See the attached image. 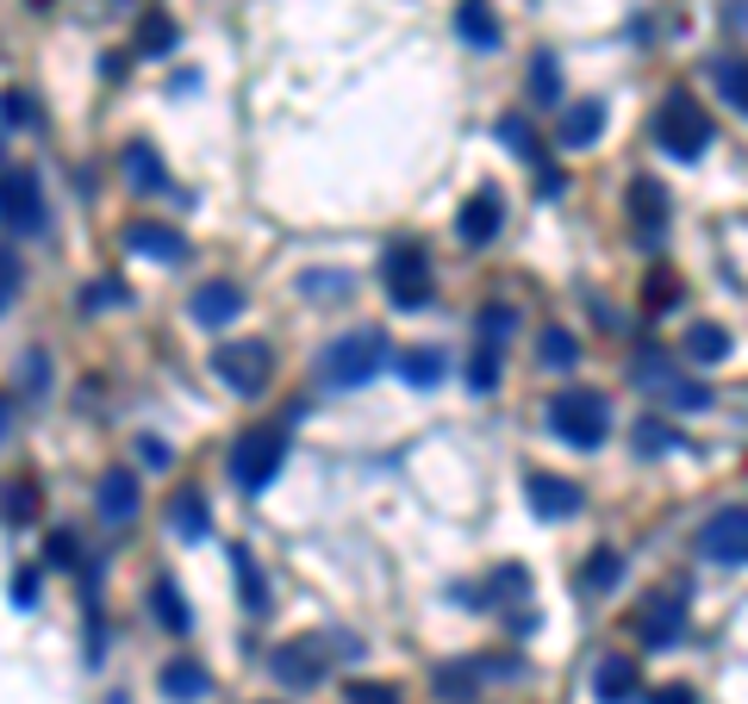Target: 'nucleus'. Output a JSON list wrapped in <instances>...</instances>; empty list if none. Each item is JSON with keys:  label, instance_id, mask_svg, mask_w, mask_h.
<instances>
[{"label": "nucleus", "instance_id": "f257e3e1", "mask_svg": "<svg viewBox=\"0 0 748 704\" xmlns=\"http://www.w3.org/2000/svg\"><path fill=\"white\" fill-rule=\"evenodd\" d=\"M387 368V331L381 324H362V331H344L319 356V381L325 387H368Z\"/></svg>", "mask_w": 748, "mask_h": 704}, {"label": "nucleus", "instance_id": "f03ea898", "mask_svg": "<svg viewBox=\"0 0 748 704\" xmlns=\"http://www.w3.org/2000/svg\"><path fill=\"white\" fill-rule=\"evenodd\" d=\"M549 431H556L561 443H574V449H599V443L612 437V405H605V393H593V387L556 393V400H549Z\"/></svg>", "mask_w": 748, "mask_h": 704}, {"label": "nucleus", "instance_id": "7ed1b4c3", "mask_svg": "<svg viewBox=\"0 0 748 704\" xmlns=\"http://www.w3.org/2000/svg\"><path fill=\"white\" fill-rule=\"evenodd\" d=\"M281 461H288V431H275V424H249L244 437L231 443V480L244 487V493H263L275 474H281Z\"/></svg>", "mask_w": 748, "mask_h": 704}, {"label": "nucleus", "instance_id": "20e7f679", "mask_svg": "<svg viewBox=\"0 0 748 704\" xmlns=\"http://www.w3.org/2000/svg\"><path fill=\"white\" fill-rule=\"evenodd\" d=\"M655 137H661V150H668L673 163H699V156L711 150L705 107H699L692 94H668L661 100V113H655Z\"/></svg>", "mask_w": 748, "mask_h": 704}, {"label": "nucleus", "instance_id": "39448f33", "mask_svg": "<svg viewBox=\"0 0 748 704\" xmlns=\"http://www.w3.org/2000/svg\"><path fill=\"white\" fill-rule=\"evenodd\" d=\"M381 281H387V300L400 312H424V293H431V256L424 244H393L381 256Z\"/></svg>", "mask_w": 748, "mask_h": 704}, {"label": "nucleus", "instance_id": "423d86ee", "mask_svg": "<svg viewBox=\"0 0 748 704\" xmlns=\"http://www.w3.org/2000/svg\"><path fill=\"white\" fill-rule=\"evenodd\" d=\"M212 375H219L231 393H263V387H269V375H275L269 343H256V337L219 343V349H212Z\"/></svg>", "mask_w": 748, "mask_h": 704}, {"label": "nucleus", "instance_id": "0eeeda50", "mask_svg": "<svg viewBox=\"0 0 748 704\" xmlns=\"http://www.w3.org/2000/svg\"><path fill=\"white\" fill-rule=\"evenodd\" d=\"M699 555L717 568H748V505H724L699 524Z\"/></svg>", "mask_w": 748, "mask_h": 704}, {"label": "nucleus", "instance_id": "6e6552de", "mask_svg": "<svg viewBox=\"0 0 748 704\" xmlns=\"http://www.w3.org/2000/svg\"><path fill=\"white\" fill-rule=\"evenodd\" d=\"M275 680L293 685V692H312V685H325L331 673V655H325V636H300V642H281L269 655Z\"/></svg>", "mask_w": 748, "mask_h": 704}, {"label": "nucleus", "instance_id": "1a4fd4ad", "mask_svg": "<svg viewBox=\"0 0 748 704\" xmlns=\"http://www.w3.org/2000/svg\"><path fill=\"white\" fill-rule=\"evenodd\" d=\"M0 219L13 231H25V237H38L51 219H44V188L32 169H7L0 175Z\"/></svg>", "mask_w": 748, "mask_h": 704}, {"label": "nucleus", "instance_id": "9d476101", "mask_svg": "<svg viewBox=\"0 0 748 704\" xmlns=\"http://www.w3.org/2000/svg\"><path fill=\"white\" fill-rule=\"evenodd\" d=\"M686 636V605L673 599V592H649L643 605H636V642L643 648H668Z\"/></svg>", "mask_w": 748, "mask_h": 704}, {"label": "nucleus", "instance_id": "9b49d317", "mask_svg": "<svg viewBox=\"0 0 748 704\" xmlns=\"http://www.w3.org/2000/svg\"><path fill=\"white\" fill-rule=\"evenodd\" d=\"M524 493H531V505H537V517H574L580 505H587V493H580L574 480H561V474H543V468H531V474H524Z\"/></svg>", "mask_w": 748, "mask_h": 704}, {"label": "nucleus", "instance_id": "f8f14e48", "mask_svg": "<svg viewBox=\"0 0 748 704\" xmlns=\"http://www.w3.org/2000/svg\"><path fill=\"white\" fill-rule=\"evenodd\" d=\"M125 249L150 256V262H188V237L175 225H156V219H132L125 225Z\"/></svg>", "mask_w": 748, "mask_h": 704}, {"label": "nucleus", "instance_id": "ddd939ff", "mask_svg": "<svg viewBox=\"0 0 748 704\" xmlns=\"http://www.w3.org/2000/svg\"><path fill=\"white\" fill-rule=\"evenodd\" d=\"M499 225H505V206H499V188L468 193V206L456 212V237L461 244H493Z\"/></svg>", "mask_w": 748, "mask_h": 704}, {"label": "nucleus", "instance_id": "4468645a", "mask_svg": "<svg viewBox=\"0 0 748 704\" xmlns=\"http://www.w3.org/2000/svg\"><path fill=\"white\" fill-rule=\"evenodd\" d=\"M188 312H193V324L219 331V324H231L237 312H244V287H237V281H206V287H193Z\"/></svg>", "mask_w": 748, "mask_h": 704}, {"label": "nucleus", "instance_id": "2eb2a0df", "mask_svg": "<svg viewBox=\"0 0 748 704\" xmlns=\"http://www.w3.org/2000/svg\"><path fill=\"white\" fill-rule=\"evenodd\" d=\"M593 692H599V704H636V692H643L636 655H605L599 673H593Z\"/></svg>", "mask_w": 748, "mask_h": 704}, {"label": "nucleus", "instance_id": "dca6fc26", "mask_svg": "<svg viewBox=\"0 0 748 704\" xmlns=\"http://www.w3.org/2000/svg\"><path fill=\"white\" fill-rule=\"evenodd\" d=\"M94 499H100V517H107V524H132V517H137V474H125V468H107Z\"/></svg>", "mask_w": 748, "mask_h": 704}, {"label": "nucleus", "instance_id": "f3484780", "mask_svg": "<svg viewBox=\"0 0 748 704\" xmlns=\"http://www.w3.org/2000/svg\"><path fill=\"white\" fill-rule=\"evenodd\" d=\"M163 692H169L175 704H200L212 692V673L200 661H188V655H175V661L163 667Z\"/></svg>", "mask_w": 748, "mask_h": 704}, {"label": "nucleus", "instance_id": "a211bd4d", "mask_svg": "<svg viewBox=\"0 0 748 704\" xmlns=\"http://www.w3.org/2000/svg\"><path fill=\"white\" fill-rule=\"evenodd\" d=\"M599 137H605V107H599V100H574L568 119H561V144H568V150H587Z\"/></svg>", "mask_w": 748, "mask_h": 704}, {"label": "nucleus", "instance_id": "6ab92c4d", "mask_svg": "<svg viewBox=\"0 0 748 704\" xmlns=\"http://www.w3.org/2000/svg\"><path fill=\"white\" fill-rule=\"evenodd\" d=\"M630 212H636V231L655 244V237H661V225H668V193H661V181H649V175H643V181L630 188Z\"/></svg>", "mask_w": 748, "mask_h": 704}, {"label": "nucleus", "instance_id": "aec40b11", "mask_svg": "<svg viewBox=\"0 0 748 704\" xmlns=\"http://www.w3.org/2000/svg\"><path fill=\"white\" fill-rule=\"evenodd\" d=\"M680 356H686V362H699V368L724 362V356H729V331H724V324H686Z\"/></svg>", "mask_w": 748, "mask_h": 704}, {"label": "nucleus", "instance_id": "412c9836", "mask_svg": "<svg viewBox=\"0 0 748 704\" xmlns=\"http://www.w3.org/2000/svg\"><path fill=\"white\" fill-rule=\"evenodd\" d=\"M456 32H461V38H468V44H480V51H499V38H505L487 0H461V13H456Z\"/></svg>", "mask_w": 748, "mask_h": 704}, {"label": "nucleus", "instance_id": "4be33fe9", "mask_svg": "<svg viewBox=\"0 0 748 704\" xmlns=\"http://www.w3.org/2000/svg\"><path fill=\"white\" fill-rule=\"evenodd\" d=\"M150 605H156V624L163 629H175V636H188L193 629V611H188V599H181V586H175L169 573L150 586Z\"/></svg>", "mask_w": 748, "mask_h": 704}, {"label": "nucleus", "instance_id": "5701e85b", "mask_svg": "<svg viewBox=\"0 0 748 704\" xmlns=\"http://www.w3.org/2000/svg\"><path fill=\"white\" fill-rule=\"evenodd\" d=\"M711 81H717L724 107H736V113L748 119V57H717L711 63Z\"/></svg>", "mask_w": 748, "mask_h": 704}, {"label": "nucleus", "instance_id": "b1692460", "mask_svg": "<svg viewBox=\"0 0 748 704\" xmlns=\"http://www.w3.org/2000/svg\"><path fill=\"white\" fill-rule=\"evenodd\" d=\"M119 169H125V181H132L137 193L169 188V175H163V163H156V150H150V144H132V150L119 156Z\"/></svg>", "mask_w": 748, "mask_h": 704}, {"label": "nucleus", "instance_id": "393cba45", "mask_svg": "<svg viewBox=\"0 0 748 704\" xmlns=\"http://www.w3.org/2000/svg\"><path fill=\"white\" fill-rule=\"evenodd\" d=\"M231 573H237V592H244V611L249 617H263L269 611V586H263V573H256V561H249V549H225Z\"/></svg>", "mask_w": 748, "mask_h": 704}, {"label": "nucleus", "instance_id": "a878e982", "mask_svg": "<svg viewBox=\"0 0 748 704\" xmlns=\"http://www.w3.org/2000/svg\"><path fill=\"white\" fill-rule=\"evenodd\" d=\"M169 530L181 536V543H200V536L212 530L206 499H200V493H181V499H175V505H169Z\"/></svg>", "mask_w": 748, "mask_h": 704}, {"label": "nucleus", "instance_id": "bb28decb", "mask_svg": "<svg viewBox=\"0 0 748 704\" xmlns=\"http://www.w3.org/2000/svg\"><path fill=\"white\" fill-rule=\"evenodd\" d=\"M175 38H181V32H175V20L169 13H144V20H137V57H175Z\"/></svg>", "mask_w": 748, "mask_h": 704}, {"label": "nucleus", "instance_id": "cd10ccee", "mask_svg": "<svg viewBox=\"0 0 748 704\" xmlns=\"http://www.w3.org/2000/svg\"><path fill=\"white\" fill-rule=\"evenodd\" d=\"M400 375H405V387H437L443 375H449V362H443V349H405L400 356Z\"/></svg>", "mask_w": 748, "mask_h": 704}, {"label": "nucleus", "instance_id": "c85d7f7f", "mask_svg": "<svg viewBox=\"0 0 748 704\" xmlns=\"http://www.w3.org/2000/svg\"><path fill=\"white\" fill-rule=\"evenodd\" d=\"M537 356H543V368H574L580 362L574 331H568V324H549V331L537 337Z\"/></svg>", "mask_w": 748, "mask_h": 704}, {"label": "nucleus", "instance_id": "c756f323", "mask_svg": "<svg viewBox=\"0 0 748 704\" xmlns=\"http://www.w3.org/2000/svg\"><path fill=\"white\" fill-rule=\"evenodd\" d=\"M661 400H668L673 412H705L711 387L705 381H686V375H668V381H661Z\"/></svg>", "mask_w": 748, "mask_h": 704}, {"label": "nucleus", "instance_id": "7c9ffc66", "mask_svg": "<svg viewBox=\"0 0 748 704\" xmlns=\"http://www.w3.org/2000/svg\"><path fill=\"white\" fill-rule=\"evenodd\" d=\"M475 680H480V667L475 661H461V667H437V692L449 704H475Z\"/></svg>", "mask_w": 748, "mask_h": 704}, {"label": "nucleus", "instance_id": "2f4dec72", "mask_svg": "<svg viewBox=\"0 0 748 704\" xmlns=\"http://www.w3.org/2000/svg\"><path fill=\"white\" fill-rule=\"evenodd\" d=\"M0 125H7V132H38V125H44L38 100H32V94H20V88H13V94L0 100Z\"/></svg>", "mask_w": 748, "mask_h": 704}, {"label": "nucleus", "instance_id": "473e14b6", "mask_svg": "<svg viewBox=\"0 0 748 704\" xmlns=\"http://www.w3.org/2000/svg\"><path fill=\"white\" fill-rule=\"evenodd\" d=\"M630 437H636V449H643V456H668V449H686V443H680V431H668L661 418H643Z\"/></svg>", "mask_w": 748, "mask_h": 704}, {"label": "nucleus", "instance_id": "72a5a7b5", "mask_svg": "<svg viewBox=\"0 0 748 704\" xmlns=\"http://www.w3.org/2000/svg\"><path fill=\"white\" fill-rule=\"evenodd\" d=\"M499 137H505V144L524 156V163H543V144H537V132H531V119L505 113V119H499Z\"/></svg>", "mask_w": 748, "mask_h": 704}, {"label": "nucleus", "instance_id": "f704fd0d", "mask_svg": "<svg viewBox=\"0 0 748 704\" xmlns=\"http://www.w3.org/2000/svg\"><path fill=\"white\" fill-rule=\"evenodd\" d=\"M468 387H475V393H493L499 387V349L493 343H480L475 356H468Z\"/></svg>", "mask_w": 748, "mask_h": 704}, {"label": "nucleus", "instance_id": "c9c22d12", "mask_svg": "<svg viewBox=\"0 0 748 704\" xmlns=\"http://www.w3.org/2000/svg\"><path fill=\"white\" fill-rule=\"evenodd\" d=\"M531 100H537V107H556V100H561L556 57H537V63H531Z\"/></svg>", "mask_w": 748, "mask_h": 704}, {"label": "nucleus", "instance_id": "e433bc0d", "mask_svg": "<svg viewBox=\"0 0 748 704\" xmlns=\"http://www.w3.org/2000/svg\"><path fill=\"white\" fill-rule=\"evenodd\" d=\"M617 573H624V555H617V549H593V561H587V586L605 592V586H617Z\"/></svg>", "mask_w": 748, "mask_h": 704}, {"label": "nucleus", "instance_id": "4c0bfd02", "mask_svg": "<svg viewBox=\"0 0 748 704\" xmlns=\"http://www.w3.org/2000/svg\"><path fill=\"white\" fill-rule=\"evenodd\" d=\"M81 305H88V312H113V305H132V287H125V281H94L88 293H81Z\"/></svg>", "mask_w": 748, "mask_h": 704}, {"label": "nucleus", "instance_id": "58836bf2", "mask_svg": "<svg viewBox=\"0 0 748 704\" xmlns=\"http://www.w3.org/2000/svg\"><path fill=\"white\" fill-rule=\"evenodd\" d=\"M643 300H649V312H668V305L680 300V281H673L668 268H655V275H649V287H643Z\"/></svg>", "mask_w": 748, "mask_h": 704}, {"label": "nucleus", "instance_id": "ea45409f", "mask_svg": "<svg viewBox=\"0 0 748 704\" xmlns=\"http://www.w3.org/2000/svg\"><path fill=\"white\" fill-rule=\"evenodd\" d=\"M344 699H349V704H400V685H387V680H356Z\"/></svg>", "mask_w": 748, "mask_h": 704}, {"label": "nucleus", "instance_id": "a19ab883", "mask_svg": "<svg viewBox=\"0 0 748 704\" xmlns=\"http://www.w3.org/2000/svg\"><path fill=\"white\" fill-rule=\"evenodd\" d=\"M13 300H20V256H13V249H0V312H7Z\"/></svg>", "mask_w": 748, "mask_h": 704}, {"label": "nucleus", "instance_id": "79ce46f5", "mask_svg": "<svg viewBox=\"0 0 748 704\" xmlns=\"http://www.w3.org/2000/svg\"><path fill=\"white\" fill-rule=\"evenodd\" d=\"M32 487H20V480H13V487H7V517H13V524H20V517H38V505H32Z\"/></svg>", "mask_w": 748, "mask_h": 704}, {"label": "nucleus", "instance_id": "37998d69", "mask_svg": "<svg viewBox=\"0 0 748 704\" xmlns=\"http://www.w3.org/2000/svg\"><path fill=\"white\" fill-rule=\"evenodd\" d=\"M76 555H81L76 530H57V536H51V568H76Z\"/></svg>", "mask_w": 748, "mask_h": 704}, {"label": "nucleus", "instance_id": "c03bdc74", "mask_svg": "<svg viewBox=\"0 0 748 704\" xmlns=\"http://www.w3.org/2000/svg\"><path fill=\"white\" fill-rule=\"evenodd\" d=\"M300 287H306V293H349V275H325V268H312V275H300Z\"/></svg>", "mask_w": 748, "mask_h": 704}, {"label": "nucleus", "instance_id": "a18cd8bd", "mask_svg": "<svg viewBox=\"0 0 748 704\" xmlns=\"http://www.w3.org/2000/svg\"><path fill=\"white\" fill-rule=\"evenodd\" d=\"M480 331H487V337H505V331H512V305H487V312H480Z\"/></svg>", "mask_w": 748, "mask_h": 704}, {"label": "nucleus", "instance_id": "49530a36", "mask_svg": "<svg viewBox=\"0 0 748 704\" xmlns=\"http://www.w3.org/2000/svg\"><path fill=\"white\" fill-rule=\"evenodd\" d=\"M13 605H20V611L38 605V573H13Z\"/></svg>", "mask_w": 748, "mask_h": 704}, {"label": "nucleus", "instance_id": "de8ad7c7", "mask_svg": "<svg viewBox=\"0 0 748 704\" xmlns=\"http://www.w3.org/2000/svg\"><path fill=\"white\" fill-rule=\"evenodd\" d=\"M137 456H144V468H169V443H163V437H144V443H137Z\"/></svg>", "mask_w": 748, "mask_h": 704}, {"label": "nucleus", "instance_id": "09e8293b", "mask_svg": "<svg viewBox=\"0 0 748 704\" xmlns=\"http://www.w3.org/2000/svg\"><path fill=\"white\" fill-rule=\"evenodd\" d=\"M655 704H692V685H661V692H655Z\"/></svg>", "mask_w": 748, "mask_h": 704}]
</instances>
